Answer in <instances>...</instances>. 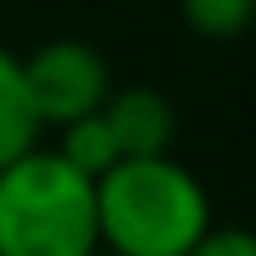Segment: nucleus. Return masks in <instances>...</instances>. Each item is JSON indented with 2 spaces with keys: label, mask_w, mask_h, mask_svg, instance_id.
<instances>
[{
  "label": "nucleus",
  "mask_w": 256,
  "mask_h": 256,
  "mask_svg": "<svg viewBox=\"0 0 256 256\" xmlns=\"http://www.w3.org/2000/svg\"><path fill=\"white\" fill-rule=\"evenodd\" d=\"M100 251L110 256H188L194 240L214 225L209 194L183 162L120 157L94 178Z\"/></svg>",
  "instance_id": "1"
},
{
  "label": "nucleus",
  "mask_w": 256,
  "mask_h": 256,
  "mask_svg": "<svg viewBox=\"0 0 256 256\" xmlns=\"http://www.w3.org/2000/svg\"><path fill=\"white\" fill-rule=\"evenodd\" d=\"M94 178L58 146H26L0 168V256H94Z\"/></svg>",
  "instance_id": "2"
},
{
  "label": "nucleus",
  "mask_w": 256,
  "mask_h": 256,
  "mask_svg": "<svg viewBox=\"0 0 256 256\" xmlns=\"http://www.w3.org/2000/svg\"><path fill=\"white\" fill-rule=\"evenodd\" d=\"M21 78H26V100L37 126H74L94 115L110 100V68L89 42L58 37L42 42L37 52L21 58Z\"/></svg>",
  "instance_id": "3"
},
{
  "label": "nucleus",
  "mask_w": 256,
  "mask_h": 256,
  "mask_svg": "<svg viewBox=\"0 0 256 256\" xmlns=\"http://www.w3.org/2000/svg\"><path fill=\"white\" fill-rule=\"evenodd\" d=\"M100 120L110 131L120 157H162L172 152V131H178V110L162 89H110V100L100 104Z\"/></svg>",
  "instance_id": "4"
},
{
  "label": "nucleus",
  "mask_w": 256,
  "mask_h": 256,
  "mask_svg": "<svg viewBox=\"0 0 256 256\" xmlns=\"http://www.w3.org/2000/svg\"><path fill=\"white\" fill-rule=\"evenodd\" d=\"M37 115L26 100V78H21V58L0 48V168L16 162L26 146H37Z\"/></svg>",
  "instance_id": "5"
},
{
  "label": "nucleus",
  "mask_w": 256,
  "mask_h": 256,
  "mask_svg": "<svg viewBox=\"0 0 256 256\" xmlns=\"http://www.w3.org/2000/svg\"><path fill=\"white\" fill-rule=\"evenodd\" d=\"M58 131H63L58 152L74 162L84 178H100V172H110L115 162H120V152H115V142H110V131H104V120H100V110L84 115V120H74V126H58Z\"/></svg>",
  "instance_id": "6"
},
{
  "label": "nucleus",
  "mask_w": 256,
  "mask_h": 256,
  "mask_svg": "<svg viewBox=\"0 0 256 256\" xmlns=\"http://www.w3.org/2000/svg\"><path fill=\"white\" fill-rule=\"evenodd\" d=\"M183 6V21H188L199 37H240V32L256 21V0H178Z\"/></svg>",
  "instance_id": "7"
},
{
  "label": "nucleus",
  "mask_w": 256,
  "mask_h": 256,
  "mask_svg": "<svg viewBox=\"0 0 256 256\" xmlns=\"http://www.w3.org/2000/svg\"><path fill=\"white\" fill-rule=\"evenodd\" d=\"M188 256H256V230L240 225H209L199 240H194Z\"/></svg>",
  "instance_id": "8"
},
{
  "label": "nucleus",
  "mask_w": 256,
  "mask_h": 256,
  "mask_svg": "<svg viewBox=\"0 0 256 256\" xmlns=\"http://www.w3.org/2000/svg\"><path fill=\"white\" fill-rule=\"evenodd\" d=\"M94 256H110V251H94Z\"/></svg>",
  "instance_id": "9"
},
{
  "label": "nucleus",
  "mask_w": 256,
  "mask_h": 256,
  "mask_svg": "<svg viewBox=\"0 0 256 256\" xmlns=\"http://www.w3.org/2000/svg\"><path fill=\"white\" fill-rule=\"evenodd\" d=\"M251 26H256V21H251Z\"/></svg>",
  "instance_id": "10"
}]
</instances>
